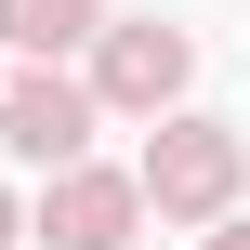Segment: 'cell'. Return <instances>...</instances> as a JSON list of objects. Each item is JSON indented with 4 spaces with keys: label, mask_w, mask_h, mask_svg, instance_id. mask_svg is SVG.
Wrapping results in <instances>:
<instances>
[{
    "label": "cell",
    "mask_w": 250,
    "mask_h": 250,
    "mask_svg": "<svg viewBox=\"0 0 250 250\" xmlns=\"http://www.w3.org/2000/svg\"><path fill=\"white\" fill-rule=\"evenodd\" d=\"M26 237H40V211H26L13 185H0V250H26Z\"/></svg>",
    "instance_id": "cell-6"
},
{
    "label": "cell",
    "mask_w": 250,
    "mask_h": 250,
    "mask_svg": "<svg viewBox=\"0 0 250 250\" xmlns=\"http://www.w3.org/2000/svg\"><path fill=\"white\" fill-rule=\"evenodd\" d=\"M198 250H250V211H224V224H211V237H198Z\"/></svg>",
    "instance_id": "cell-7"
},
{
    "label": "cell",
    "mask_w": 250,
    "mask_h": 250,
    "mask_svg": "<svg viewBox=\"0 0 250 250\" xmlns=\"http://www.w3.org/2000/svg\"><path fill=\"white\" fill-rule=\"evenodd\" d=\"M185 79H198V40L158 26V13H132V26L92 40V92H105V119H171Z\"/></svg>",
    "instance_id": "cell-3"
},
{
    "label": "cell",
    "mask_w": 250,
    "mask_h": 250,
    "mask_svg": "<svg viewBox=\"0 0 250 250\" xmlns=\"http://www.w3.org/2000/svg\"><path fill=\"white\" fill-rule=\"evenodd\" d=\"M92 119H105V92H92V79H66V66H0V145H13L26 171L92 158Z\"/></svg>",
    "instance_id": "cell-2"
},
{
    "label": "cell",
    "mask_w": 250,
    "mask_h": 250,
    "mask_svg": "<svg viewBox=\"0 0 250 250\" xmlns=\"http://www.w3.org/2000/svg\"><path fill=\"white\" fill-rule=\"evenodd\" d=\"M158 198H145V171H105V158H66L53 185H40V250H119L145 224Z\"/></svg>",
    "instance_id": "cell-4"
},
{
    "label": "cell",
    "mask_w": 250,
    "mask_h": 250,
    "mask_svg": "<svg viewBox=\"0 0 250 250\" xmlns=\"http://www.w3.org/2000/svg\"><path fill=\"white\" fill-rule=\"evenodd\" d=\"M145 198H158V224H224L250 185V132L237 119H211V105H171V119H145Z\"/></svg>",
    "instance_id": "cell-1"
},
{
    "label": "cell",
    "mask_w": 250,
    "mask_h": 250,
    "mask_svg": "<svg viewBox=\"0 0 250 250\" xmlns=\"http://www.w3.org/2000/svg\"><path fill=\"white\" fill-rule=\"evenodd\" d=\"M79 40H105V0H0V53L13 66H53Z\"/></svg>",
    "instance_id": "cell-5"
}]
</instances>
